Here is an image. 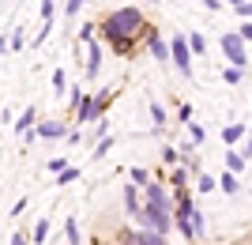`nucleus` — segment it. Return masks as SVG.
Returning a JSON list of instances; mask_svg holds the SVG:
<instances>
[{"mask_svg":"<svg viewBox=\"0 0 252 245\" xmlns=\"http://www.w3.org/2000/svg\"><path fill=\"white\" fill-rule=\"evenodd\" d=\"M94 31H98V23H83V27H79V45L94 42Z\"/></svg>","mask_w":252,"mask_h":245,"instance_id":"obj_28","label":"nucleus"},{"mask_svg":"<svg viewBox=\"0 0 252 245\" xmlns=\"http://www.w3.org/2000/svg\"><path fill=\"white\" fill-rule=\"evenodd\" d=\"M158 155H162V162H166V166H181V147H162Z\"/></svg>","mask_w":252,"mask_h":245,"instance_id":"obj_26","label":"nucleus"},{"mask_svg":"<svg viewBox=\"0 0 252 245\" xmlns=\"http://www.w3.org/2000/svg\"><path fill=\"white\" fill-rule=\"evenodd\" d=\"M177 117L185 121V125H189V121H192V106H189V102H181V106H177Z\"/></svg>","mask_w":252,"mask_h":245,"instance_id":"obj_37","label":"nucleus"},{"mask_svg":"<svg viewBox=\"0 0 252 245\" xmlns=\"http://www.w3.org/2000/svg\"><path fill=\"white\" fill-rule=\"evenodd\" d=\"M38 136L42 140H61V136H68V128H64V121H38Z\"/></svg>","mask_w":252,"mask_h":245,"instance_id":"obj_11","label":"nucleus"},{"mask_svg":"<svg viewBox=\"0 0 252 245\" xmlns=\"http://www.w3.org/2000/svg\"><path fill=\"white\" fill-rule=\"evenodd\" d=\"M98 34L105 38V45H113L121 57H128L132 45H136V38L147 34V19H143L139 4H125V8H113L98 23Z\"/></svg>","mask_w":252,"mask_h":245,"instance_id":"obj_1","label":"nucleus"},{"mask_svg":"<svg viewBox=\"0 0 252 245\" xmlns=\"http://www.w3.org/2000/svg\"><path fill=\"white\" fill-rule=\"evenodd\" d=\"M87 4H91V0H64V15H72V19H75V15H79Z\"/></svg>","mask_w":252,"mask_h":245,"instance_id":"obj_31","label":"nucleus"},{"mask_svg":"<svg viewBox=\"0 0 252 245\" xmlns=\"http://www.w3.org/2000/svg\"><path fill=\"white\" fill-rule=\"evenodd\" d=\"M102 57H105L102 42H91V45H87V75H91V79L102 72Z\"/></svg>","mask_w":252,"mask_h":245,"instance_id":"obj_10","label":"nucleus"},{"mask_svg":"<svg viewBox=\"0 0 252 245\" xmlns=\"http://www.w3.org/2000/svg\"><path fill=\"white\" fill-rule=\"evenodd\" d=\"M49 83H53V91H68V72H64V68H57V72L49 75Z\"/></svg>","mask_w":252,"mask_h":245,"instance_id":"obj_29","label":"nucleus"},{"mask_svg":"<svg viewBox=\"0 0 252 245\" xmlns=\"http://www.w3.org/2000/svg\"><path fill=\"white\" fill-rule=\"evenodd\" d=\"M31 128H38V109L27 106L19 117H15V132H31Z\"/></svg>","mask_w":252,"mask_h":245,"instance_id":"obj_13","label":"nucleus"},{"mask_svg":"<svg viewBox=\"0 0 252 245\" xmlns=\"http://www.w3.org/2000/svg\"><path fill=\"white\" fill-rule=\"evenodd\" d=\"M222 79H226L230 87H237V83L245 79V68H237V64H226V68H222Z\"/></svg>","mask_w":252,"mask_h":245,"instance_id":"obj_22","label":"nucleus"},{"mask_svg":"<svg viewBox=\"0 0 252 245\" xmlns=\"http://www.w3.org/2000/svg\"><path fill=\"white\" fill-rule=\"evenodd\" d=\"M8 245H34V238H31V234H19V230H15V234L8 238Z\"/></svg>","mask_w":252,"mask_h":245,"instance_id":"obj_35","label":"nucleus"},{"mask_svg":"<svg viewBox=\"0 0 252 245\" xmlns=\"http://www.w3.org/2000/svg\"><path fill=\"white\" fill-rule=\"evenodd\" d=\"M226 4H230V8H233V4H241V0H226Z\"/></svg>","mask_w":252,"mask_h":245,"instance_id":"obj_41","label":"nucleus"},{"mask_svg":"<svg viewBox=\"0 0 252 245\" xmlns=\"http://www.w3.org/2000/svg\"><path fill=\"white\" fill-rule=\"evenodd\" d=\"M222 57H226V64L249 68V42L241 38V31H222Z\"/></svg>","mask_w":252,"mask_h":245,"instance_id":"obj_4","label":"nucleus"},{"mask_svg":"<svg viewBox=\"0 0 252 245\" xmlns=\"http://www.w3.org/2000/svg\"><path fill=\"white\" fill-rule=\"evenodd\" d=\"M31 238H34V245H45V242H49V219H38L34 230H31Z\"/></svg>","mask_w":252,"mask_h":245,"instance_id":"obj_19","label":"nucleus"},{"mask_svg":"<svg viewBox=\"0 0 252 245\" xmlns=\"http://www.w3.org/2000/svg\"><path fill=\"white\" fill-rule=\"evenodd\" d=\"M147 109H151V125H155V128H166L169 117H166V109H162V102H151Z\"/></svg>","mask_w":252,"mask_h":245,"instance_id":"obj_24","label":"nucleus"},{"mask_svg":"<svg viewBox=\"0 0 252 245\" xmlns=\"http://www.w3.org/2000/svg\"><path fill=\"white\" fill-rule=\"evenodd\" d=\"M189 45H192V53H196V57L207 53V38H203L200 31H192V34H189Z\"/></svg>","mask_w":252,"mask_h":245,"instance_id":"obj_25","label":"nucleus"},{"mask_svg":"<svg viewBox=\"0 0 252 245\" xmlns=\"http://www.w3.org/2000/svg\"><path fill=\"white\" fill-rule=\"evenodd\" d=\"M189 181H192V170L185 166V162L169 170V189H189Z\"/></svg>","mask_w":252,"mask_h":245,"instance_id":"obj_12","label":"nucleus"},{"mask_svg":"<svg viewBox=\"0 0 252 245\" xmlns=\"http://www.w3.org/2000/svg\"><path fill=\"white\" fill-rule=\"evenodd\" d=\"M79 177H83V170H79V166H68V170L57 174V185H75Z\"/></svg>","mask_w":252,"mask_h":245,"instance_id":"obj_23","label":"nucleus"},{"mask_svg":"<svg viewBox=\"0 0 252 245\" xmlns=\"http://www.w3.org/2000/svg\"><path fill=\"white\" fill-rule=\"evenodd\" d=\"M109 102H113V95H109V91L83 95V98H79V106H75V121H79V125H87V121H98L105 109H109Z\"/></svg>","mask_w":252,"mask_h":245,"instance_id":"obj_3","label":"nucleus"},{"mask_svg":"<svg viewBox=\"0 0 252 245\" xmlns=\"http://www.w3.org/2000/svg\"><path fill=\"white\" fill-rule=\"evenodd\" d=\"M0 125H4V128H15V113H11V106L0 109Z\"/></svg>","mask_w":252,"mask_h":245,"instance_id":"obj_33","label":"nucleus"},{"mask_svg":"<svg viewBox=\"0 0 252 245\" xmlns=\"http://www.w3.org/2000/svg\"><path fill=\"white\" fill-rule=\"evenodd\" d=\"M64 238H68V245H83V230H79V223H75V215L64 219Z\"/></svg>","mask_w":252,"mask_h":245,"instance_id":"obj_16","label":"nucleus"},{"mask_svg":"<svg viewBox=\"0 0 252 245\" xmlns=\"http://www.w3.org/2000/svg\"><path fill=\"white\" fill-rule=\"evenodd\" d=\"M207 234V226H203V211L200 208H192V242H200Z\"/></svg>","mask_w":252,"mask_h":245,"instance_id":"obj_21","label":"nucleus"},{"mask_svg":"<svg viewBox=\"0 0 252 245\" xmlns=\"http://www.w3.org/2000/svg\"><path fill=\"white\" fill-rule=\"evenodd\" d=\"M241 151H245V159H252V128H249V140L241 143Z\"/></svg>","mask_w":252,"mask_h":245,"instance_id":"obj_40","label":"nucleus"},{"mask_svg":"<svg viewBox=\"0 0 252 245\" xmlns=\"http://www.w3.org/2000/svg\"><path fill=\"white\" fill-rule=\"evenodd\" d=\"M200 4H203L207 11H222V8H226V0H200Z\"/></svg>","mask_w":252,"mask_h":245,"instance_id":"obj_39","label":"nucleus"},{"mask_svg":"<svg viewBox=\"0 0 252 245\" xmlns=\"http://www.w3.org/2000/svg\"><path fill=\"white\" fill-rule=\"evenodd\" d=\"M222 159H226V166H230V170H237V174H241V170H245V162H249L241 147H226V151H222Z\"/></svg>","mask_w":252,"mask_h":245,"instance_id":"obj_14","label":"nucleus"},{"mask_svg":"<svg viewBox=\"0 0 252 245\" xmlns=\"http://www.w3.org/2000/svg\"><path fill=\"white\" fill-rule=\"evenodd\" d=\"M143 200L147 204H173V192L162 181H151V185H143Z\"/></svg>","mask_w":252,"mask_h":245,"instance_id":"obj_8","label":"nucleus"},{"mask_svg":"<svg viewBox=\"0 0 252 245\" xmlns=\"http://www.w3.org/2000/svg\"><path fill=\"white\" fill-rule=\"evenodd\" d=\"M185 128H189V140H196V143L203 147V140H207V132H203V125H200V121H189Z\"/></svg>","mask_w":252,"mask_h":245,"instance_id":"obj_27","label":"nucleus"},{"mask_svg":"<svg viewBox=\"0 0 252 245\" xmlns=\"http://www.w3.org/2000/svg\"><path fill=\"white\" fill-rule=\"evenodd\" d=\"M143 38H147V49H151V57H155L158 64H173V49H169V42L155 31V27H147Z\"/></svg>","mask_w":252,"mask_h":245,"instance_id":"obj_6","label":"nucleus"},{"mask_svg":"<svg viewBox=\"0 0 252 245\" xmlns=\"http://www.w3.org/2000/svg\"><path fill=\"white\" fill-rule=\"evenodd\" d=\"M23 45H27V38H23V27H15V31L8 34V42H4V49H8V57H15L23 49Z\"/></svg>","mask_w":252,"mask_h":245,"instance_id":"obj_17","label":"nucleus"},{"mask_svg":"<svg viewBox=\"0 0 252 245\" xmlns=\"http://www.w3.org/2000/svg\"><path fill=\"white\" fill-rule=\"evenodd\" d=\"M219 189V177H211V174H196V192H215Z\"/></svg>","mask_w":252,"mask_h":245,"instance_id":"obj_20","label":"nucleus"},{"mask_svg":"<svg viewBox=\"0 0 252 245\" xmlns=\"http://www.w3.org/2000/svg\"><path fill=\"white\" fill-rule=\"evenodd\" d=\"M177 223L173 219V204H143V211H139L136 226H151L158 234H169V226Z\"/></svg>","mask_w":252,"mask_h":245,"instance_id":"obj_2","label":"nucleus"},{"mask_svg":"<svg viewBox=\"0 0 252 245\" xmlns=\"http://www.w3.org/2000/svg\"><path fill=\"white\" fill-rule=\"evenodd\" d=\"M233 11H237L241 19H252V0H241V4H233Z\"/></svg>","mask_w":252,"mask_h":245,"instance_id":"obj_34","label":"nucleus"},{"mask_svg":"<svg viewBox=\"0 0 252 245\" xmlns=\"http://www.w3.org/2000/svg\"><path fill=\"white\" fill-rule=\"evenodd\" d=\"M109 151H113V136H98V140H94V151H91V159H98V162H102L105 155H109Z\"/></svg>","mask_w":252,"mask_h":245,"instance_id":"obj_18","label":"nucleus"},{"mask_svg":"<svg viewBox=\"0 0 252 245\" xmlns=\"http://www.w3.org/2000/svg\"><path fill=\"white\" fill-rule=\"evenodd\" d=\"M169 49H173V68L181 75H192V45H189V34H173L169 38Z\"/></svg>","mask_w":252,"mask_h":245,"instance_id":"obj_5","label":"nucleus"},{"mask_svg":"<svg viewBox=\"0 0 252 245\" xmlns=\"http://www.w3.org/2000/svg\"><path fill=\"white\" fill-rule=\"evenodd\" d=\"M23 211H27V196H19V200H15V204L8 208V215H11V219H15V215H23Z\"/></svg>","mask_w":252,"mask_h":245,"instance_id":"obj_36","label":"nucleus"},{"mask_svg":"<svg viewBox=\"0 0 252 245\" xmlns=\"http://www.w3.org/2000/svg\"><path fill=\"white\" fill-rule=\"evenodd\" d=\"M61 170H68V162H64V159H49V174H53V177H57Z\"/></svg>","mask_w":252,"mask_h":245,"instance_id":"obj_38","label":"nucleus"},{"mask_svg":"<svg viewBox=\"0 0 252 245\" xmlns=\"http://www.w3.org/2000/svg\"><path fill=\"white\" fill-rule=\"evenodd\" d=\"M53 11H57V0H38V15L42 19H53Z\"/></svg>","mask_w":252,"mask_h":245,"instance_id":"obj_32","label":"nucleus"},{"mask_svg":"<svg viewBox=\"0 0 252 245\" xmlns=\"http://www.w3.org/2000/svg\"><path fill=\"white\" fill-rule=\"evenodd\" d=\"M245 140H249V128H245L241 121H230V125L222 128V143H226V147H237Z\"/></svg>","mask_w":252,"mask_h":245,"instance_id":"obj_9","label":"nucleus"},{"mask_svg":"<svg viewBox=\"0 0 252 245\" xmlns=\"http://www.w3.org/2000/svg\"><path fill=\"white\" fill-rule=\"evenodd\" d=\"M219 189L226 192V196H233V192L241 189V181H237V170H230V166H226V170H222V177H219Z\"/></svg>","mask_w":252,"mask_h":245,"instance_id":"obj_15","label":"nucleus"},{"mask_svg":"<svg viewBox=\"0 0 252 245\" xmlns=\"http://www.w3.org/2000/svg\"><path fill=\"white\" fill-rule=\"evenodd\" d=\"M132 181H136L139 189H143V185H151V170H147V166H132Z\"/></svg>","mask_w":252,"mask_h":245,"instance_id":"obj_30","label":"nucleus"},{"mask_svg":"<svg viewBox=\"0 0 252 245\" xmlns=\"http://www.w3.org/2000/svg\"><path fill=\"white\" fill-rule=\"evenodd\" d=\"M143 204H147V200H143L139 185H136V181H128V185H125V215H128V219H139Z\"/></svg>","mask_w":252,"mask_h":245,"instance_id":"obj_7","label":"nucleus"}]
</instances>
